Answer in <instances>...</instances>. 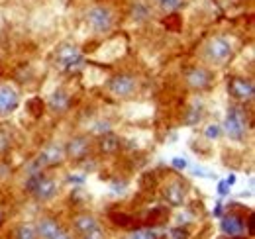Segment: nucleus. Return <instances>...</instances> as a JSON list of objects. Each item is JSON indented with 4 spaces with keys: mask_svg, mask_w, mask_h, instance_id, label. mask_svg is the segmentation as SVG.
Segmentation results:
<instances>
[{
    "mask_svg": "<svg viewBox=\"0 0 255 239\" xmlns=\"http://www.w3.org/2000/svg\"><path fill=\"white\" fill-rule=\"evenodd\" d=\"M236 55V45H234V39L222 35V33H216V35H210L202 47H200V59L204 61L206 67H226L230 61L234 59Z\"/></svg>",
    "mask_w": 255,
    "mask_h": 239,
    "instance_id": "f257e3e1",
    "label": "nucleus"
},
{
    "mask_svg": "<svg viewBox=\"0 0 255 239\" xmlns=\"http://www.w3.org/2000/svg\"><path fill=\"white\" fill-rule=\"evenodd\" d=\"M85 26L95 35H108L116 28V12L106 2H95L91 4L83 14Z\"/></svg>",
    "mask_w": 255,
    "mask_h": 239,
    "instance_id": "f03ea898",
    "label": "nucleus"
},
{
    "mask_svg": "<svg viewBox=\"0 0 255 239\" xmlns=\"http://www.w3.org/2000/svg\"><path fill=\"white\" fill-rule=\"evenodd\" d=\"M224 133L228 139L232 141H244L252 129L250 125V116H248V110L246 106L242 104H234L228 108V114L224 118Z\"/></svg>",
    "mask_w": 255,
    "mask_h": 239,
    "instance_id": "7ed1b4c3",
    "label": "nucleus"
},
{
    "mask_svg": "<svg viewBox=\"0 0 255 239\" xmlns=\"http://www.w3.org/2000/svg\"><path fill=\"white\" fill-rule=\"evenodd\" d=\"M139 87H141L139 79L133 73H128V71L112 75L104 85L106 92L116 100H131V98H135L137 92H139Z\"/></svg>",
    "mask_w": 255,
    "mask_h": 239,
    "instance_id": "20e7f679",
    "label": "nucleus"
},
{
    "mask_svg": "<svg viewBox=\"0 0 255 239\" xmlns=\"http://www.w3.org/2000/svg\"><path fill=\"white\" fill-rule=\"evenodd\" d=\"M28 192L37 202H49L59 194V182L51 175H45V173L37 171L28 182Z\"/></svg>",
    "mask_w": 255,
    "mask_h": 239,
    "instance_id": "39448f33",
    "label": "nucleus"
},
{
    "mask_svg": "<svg viewBox=\"0 0 255 239\" xmlns=\"http://www.w3.org/2000/svg\"><path fill=\"white\" fill-rule=\"evenodd\" d=\"M161 196L167 206L171 208H181L187 202L189 196V184L181 177H169L161 184Z\"/></svg>",
    "mask_w": 255,
    "mask_h": 239,
    "instance_id": "423d86ee",
    "label": "nucleus"
},
{
    "mask_svg": "<svg viewBox=\"0 0 255 239\" xmlns=\"http://www.w3.org/2000/svg\"><path fill=\"white\" fill-rule=\"evenodd\" d=\"M73 232L79 236V239H106L104 228L91 212H81L73 218Z\"/></svg>",
    "mask_w": 255,
    "mask_h": 239,
    "instance_id": "0eeeda50",
    "label": "nucleus"
},
{
    "mask_svg": "<svg viewBox=\"0 0 255 239\" xmlns=\"http://www.w3.org/2000/svg\"><path fill=\"white\" fill-rule=\"evenodd\" d=\"M53 61H55V67H59L63 73H77L85 65L83 53L79 51V47H75L71 43L59 45L53 53Z\"/></svg>",
    "mask_w": 255,
    "mask_h": 239,
    "instance_id": "6e6552de",
    "label": "nucleus"
},
{
    "mask_svg": "<svg viewBox=\"0 0 255 239\" xmlns=\"http://www.w3.org/2000/svg\"><path fill=\"white\" fill-rule=\"evenodd\" d=\"M93 151H95V139L85 133L73 135L65 143V157H67V161H73V163H81V161L89 159L93 155Z\"/></svg>",
    "mask_w": 255,
    "mask_h": 239,
    "instance_id": "1a4fd4ad",
    "label": "nucleus"
},
{
    "mask_svg": "<svg viewBox=\"0 0 255 239\" xmlns=\"http://www.w3.org/2000/svg\"><path fill=\"white\" fill-rule=\"evenodd\" d=\"M228 94L236 104H242V106L250 104L255 98L254 81L248 77H238V75L230 77L228 79Z\"/></svg>",
    "mask_w": 255,
    "mask_h": 239,
    "instance_id": "9d476101",
    "label": "nucleus"
},
{
    "mask_svg": "<svg viewBox=\"0 0 255 239\" xmlns=\"http://www.w3.org/2000/svg\"><path fill=\"white\" fill-rule=\"evenodd\" d=\"M37 238L39 239H75L71 230H67L63 224L53 216H41L35 222Z\"/></svg>",
    "mask_w": 255,
    "mask_h": 239,
    "instance_id": "9b49d317",
    "label": "nucleus"
},
{
    "mask_svg": "<svg viewBox=\"0 0 255 239\" xmlns=\"http://www.w3.org/2000/svg\"><path fill=\"white\" fill-rule=\"evenodd\" d=\"M185 83L194 92H204L212 87L214 83V73L206 65H194L185 71Z\"/></svg>",
    "mask_w": 255,
    "mask_h": 239,
    "instance_id": "f8f14e48",
    "label": "nucleus"
},
{
    "mask_svg": "<svg viewBox=\"0 0 255 239\" xmlns=\"http://www.w3.org/2000/svg\"><path fill=\"white\" fill-rule=\"evenodd\" d=\"M20 106V90L8 81H0V120L10 118Z\"/></svg>",
    "mask_w": 255,
    "mask_h": 239,
    "instance_id": "ddd939ff",
    "label": "nucleus"
},
{
    "mask_svg": "<svg viewBox=\"0 0 255 239\" xmlns=\"http://www.w3.org/2000/svg\"><path fill=\"white\" fill-rule=\"evenodd\" d=\"M67 161L65 157V145L61 143H49L47 147H43L41 153L37 155V167L43 169H55L59 165H63Z\"/></svg>",
    "mask_w": 255,
    "mask_h": 239,
    "instance_id": "4468645a",
    "label": "nucleus"
},
{
    "mask_svg": "<svg viewBox=\"0 0 255 239\" xmlns=\"http://www.w3.org/2000/svg\"><path fill=\"white\" fill-rule=\"evenodd\" d=\"M71 108V94L67 92L65 89H57L53 90L47 98V110L55 116H63L69 112Z\"/></svg>",
    "mask_w": 255,
    "mask_h": 239,
    "instance_id": "2eb2a0df",
    "label": "nucleus"
},
{
    "mask_svg": "<svg viewBox=\"0 0 255 239\" xmlns=\"http://www.w3.org/2000/svg\"><path fill=\"white\" fill-rule=\"evenodd\" d=\"M95 147L98 153H104V155H116V153L120 151V147H122V139H120L116 133L106 131V133H102V135L95 141Z\"/></svg>",
    "mask_w": 255,
    "mask_h": 239,
    "instance_id": "dca6fc26",
    "label": "nucleus"
},
{
    "mask_svg": "<svg viewBox=\"0 0 255 239\" xmlns=\"http://www.w3.org/2000/svg\"><path fill=\"white\" fill-rule=\"evenodd\" d=\"M244 222L236 216V214H228L224 216L222 220V232L228 236V238H236V236H242L244 234Z\"/></svg>",
    "mask_w": 255,
    "mask_h": 239,
    "instance_id": "f3484780",
    "label": "nucleus"
},
{
    "mask_svg": "<svg viewBox=\"0 0 255 239\" xmlns=\"http://www.w3.org/2000/svg\"><path fill=\"white\" fill-rule=\"evenodd\" d=\"M12 239H39L37 238V230H35V224H18L14 226L12 230Z\"/></svg>",
    "mask_w": 255,
    "mask_h": 239,
    "instance_id": "a211bd4d",
    "label": "nucleus"
},
{
    "mask_svg": "<svg viewBox=\"0 0 255 239\" xmlns=\"http://www.w3.org/2000/svg\"><path fill=\"white\" fill-rule=\"evenodd\" d=\"M157 8H159L163 14H177L179 10H183L185 6V0H155Z\"/></svg>",
    "mask_w": 255,
    "mask_h": 239,
    "instance_id": "6ab92c4d",
    "label": "nucleus"
},
{
    "mask_svg": "<svg viewBox=\"0 0 255 239\" xmlns=\"http://www.w3.org/2000/svg\"><path fill=\"white\" fill-rule=\"evenodd\" d=\"M110 220H112L114 226H120V228H131L133 226V218L129 214H124V212H112Z\"/></svg>",
    "mask_w": 255,
    "mask_h": 239,
    "instance_id": "aec40b11",
    "label": "nucleus"
},
{
    "mask_svg": "<svg viewBox=\"0 0 255 239\" xmlns=\"http://www.w3.org/2000/svg\"><path fill=\"white\" fill-rule=\"evenodd\" d=\"M131 18L135 20V22H143V20H147L149 18V10H147V6L145 4H141V2H135L133 4V10H131Z\"/></svg>",
    "mask_w": 255,
    "mask_h": 239,
    "instance_id": "412c9836",
    "label": "nucleus"
},
{
    "mask_svg": "<svg viewBox=\"0 0 255 239\" xmlns=\"http://www.w3.org/2000/svg\"><path fill=\"white\" fill-rule=\"evenodd\" d=\"M10 147H12V135L8 131L0 129V155H6Z\"/></svg>",
    "mask_w": 255,
    "mask_h": 239,
    "instance_id": "4be33fe9",
    "label": "nucleus"
},
{
    "mask_svg": "<svg viewBox=\"0 0 255 239\" xmlns=\"http://www.w3.org/2000/svg\"><path fill=\"white\" fill-rule=\"evenodd\" d=\"M128 239H161V236H157L153 230H135Z\"/></svg>",
    "mask_w": 255,
    "mask_h": 239,
    "instance_id": "5701e85b",
    "label": "nucleus"
},
{
    "mask_svg": "<svg viewBox=\"0 0 255 239\" xmlns=\"http://www.w3.org/2000/svg\"><path fill=\"white\" fill-rule=\"evenodd\" d=\"M167 216H169L167 210H153V212L147 214V218H149L153 224H159V222H163V220H167Z\"/></svg>",
    "mask_w": 255,
    "mask_h": 239,
    "instance_id": "b1692460",
    "label": "nucleus"
},
{
    "mask_svg": "<svg viewBox=\"0 0 255 239\" xmlns=\"http://www.w3.org/2000/svg\"><path fill=\"white\" fill-rule=\"evenodd\" d=\"M189 230H183V228H175V230H171L169 232V236L167 239H189Z\"/></svg>",
    "mask_w": 255,
    "mask_h": 239,
    "instance_id": "393cba45",
    "label": "nucleus"
},
{
    "mask_svg": "<svg viewBox=\"0 0 255 239\" xmlns=\"http://www.w3.org/2000/svg\"><path fill=\"white\" fill-rule=\"evenodd\" d=\"M2 222H4V212H2V208H0V226H2Z\"/></svg>",
    "mask_w": 255,
    "mask_h": 239,
    "instance_id": "a878e982",
    "label": "nucleus"
},
{
    "mask_svg": "<svg viewBox=\"0 0 255 239\" xmlns=\"http://www.w3.org/2000/svg\"><path fill=\"white\" fill-rule=\"evenodd\" d=\"M228 239H246V238H242V236H236V238H228Z\"/></svg>",
    "mask_w": 255,
    "mask_h": 239,
    "instance_id": "bb28decb",
    "label": "nucleus"
}]
</instances>
